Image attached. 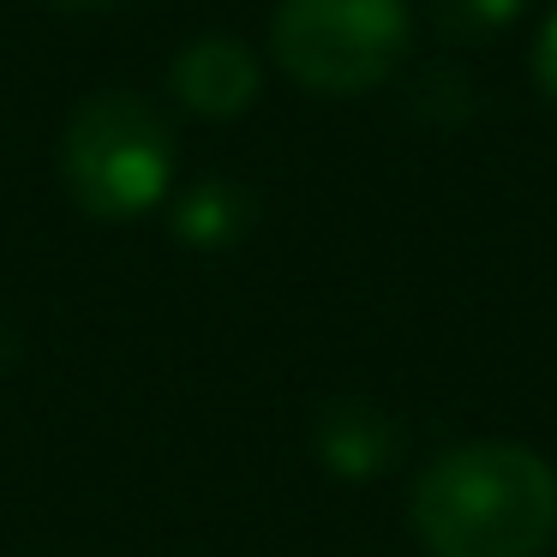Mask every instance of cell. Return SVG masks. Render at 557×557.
<instances>
[{"label": "cell", "instance_id": "6da1fadb", "mask_svg": "<svg viewBox=\"0 0 557 557\" xmlns=\"http://www.w3.org/2000/svg\"><path fill=\"white\" fill-rule=\"evenodd\" d=\"M408 521L432 557H540L557 528V473L528 444H456L413 480Z\"/></svg>", "mask_w": 557, "mask_h": 557}, {"label": "cell", "instance_id": "7a4b0ae2", "mask_svg": "<svg viewBox=\"0 0 557 557\" xmlns=\"http://www.w3.org/2000/svg\"><path fill=\"white\" fill-rule=\"evenodd\" d=\"M66 193L97 222H133L162 205L174 181V133L145 97L97 90L78 102L61 138Z\"/></svg>", "mask_w": 557, "mask_h": 557}, {"label": "cell", "instance_id": "3957f363", "mask_svg": "<svg viewBox=\"0 0 557 557\" xmlns=\"http://www.w3.org/2000/svg\"><path fill=\"white\" fill-rule=\"evenodd\" d=\"M270 54L318 97L377 90L408 54V0H282Z\"/></svg>", "mask_w": 557, "mask_h": 557}, {"label": "cell", "instance_id": "277c9868", "mask_svg": "<svg viewBox=\"0 0 557 557\" xmlns=\"http://www.w3.org/2000/svg\"><path fill=\"white\" fill-rule=\"evenodd\" d=\"M169 85L193 114L234 121V114H246L258 97V61L246 54V42H234V37H198L174 54Z\"/></svg>", "mask_w": 557, "mask_h": 557}, {"label": "cell", "instance_id": "5b68a950", "mask_svg": "<svg viewBox=\"0 0 557 557\" xmlns=\"http://www.w3.org/2000/svg\"><path fill=\"white\" fill-rule=\"evenodd\" d=\"M318 456H324V468L348 473V480L384 473L389 456H396V425L372 401H330L318 413Z\"/></svg>", "mask_w": 557, "mask_h": 557}, {"label": "cell", "instance_id": "8992f818", "mask_svg": "<svg viewBox=\"0 0 557 557\" xmlns=\"http://www.w3.org/2000/svg\"><path fill=\"white\" fill-rule=\"evenodd\" d=\"M252 228V198L240 193L234 181H205L174 205V234L198 252H222L240 234Z\"/></svg>", "mask_w": 557, "mask_h": 557}, {"label": "cell", "instance_id": "52a82bcc", "mask_svg": "<svg viewBox=\"0 0 557 557\" xmlns=\"http://www.w3.org/2000/svg\"><path fill=\"white\" fill-rule=\"evenodd\" d=\"M516 13L521 0H432V18L444 25V37H461V42L497 37Z\"/></svg>", "mask_w": 557, "mask_h": 557}, {"label": "cell", "instance_id": "ba28073f", "mask_svg": "<svg viewBox=\"0 0 557 557\" xmlns=\"http://www.w3.org/2000/svg\"><path fill=\"white\" fill-rule=\"evenodd\" d=\"M533 78H540V90L557 102V13L545 18V30H540V49H533Z\"/></svg>", "mask_w": 557, "mask_h": 557}, {"label": "cell", "instance_id": "9c48e42d", "mask_svg": "<svg viewBox=\"0 0 557 557\" xmlns=\"http://www.w3.org/2000/svg\"><path fill=\"white\" fill-rule=\"evenodd\" d=\"M49 7H66V13H85V7H102V0H49Z\"/></svg>", "mask_w": 557, "mask_h": 557}, {"label": "cell", "instance_id": "30bf717a", "mask_svg": "<svg viewBox=\"0 0 557 557\" xmlns=\"http://www.w3.org/2000/svg\"><path fill=\"white\" fill-rule=\"evenodd\" d=\"M0 360H7V336H0Z\"/></svg>", "mask_w": 557, "mask_h": 557}]
</instances>
